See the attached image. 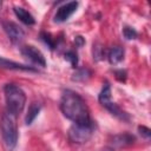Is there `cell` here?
<instances>
[{"label":"cell","mask_w":151,"mask_h":151,"mask_svg":"<svg viewBox=\"0 0 151 151\" xmlns=\"http://www.w3.org/2000/svg\"><path fill=\"white\" fill-rule=\"evenodd\" d=\"M60 110L63 114L74 124L93 123L88 114V109L84 99L74 91H64L60 100Z\"/></svg>","instance_id":"cell-1"},{"label":"cell","mask_w":151,"mask_h":151,"mask_svg":"<svg viewBox=\"0 0 151 151\" xmlns=\"http://www.w3.org/2000/svg\"><path fill=\"white\" fill-rule=\"evenodd\" d=\"M4 92H5L7 112L17 117L24 110L26 104V96L24 91L14 84H6L4 87Z\"/></svg>","instance_id":"cell-2"},{"label":"cell","mask_w":151,"mask_h":151,"mask_svg":"<svg viewBox=\"0 0 151 151\" xmlns=\"http://www.w3.org/2000/svg\"><path fill=\"white\" fill-rule=\"evenodd\" d=\"M0 127H1V133H2V138L6 147L8 150H12L18 142V129H17L15 117L9 114L8 112L4 113L1 116Z\"/></svg>","instance_id":"cell-3"},{"label":"cell","mask_w":151,"mask_h":151,"mask_svg":"<svg viewBox=\"0 0 151 151\" xmlns=\"http://www.w3.org/2000/svg\"><path fill=\"white\" fill-rule=\"evenodd\" d=\"M94 131L93 123L91 124H73L68 130V139L76 144H83L90 140Z\"/></svg>","instance_id":"cell-4"},{"label":"cell","mask_w":151,"mask_h":151,"mask_svg":"<svg viewBox=\"0 0 151 151\" xmlns=\"http://www.w3.org/2000/svg\"><path fill=\"white\" fill-rule=\"evenodd\" d=\"M2 28H4L7 37L9 38V40L13 44H19L25 38V33H24L22 28L20 26H18L17 24L12 22V21H4L2 22Z\"/></svg>","instance_id":"cell-5"},{"label":"cell","mask_w":151,"mask_h":151,"mask_svg":"<svg viewBox=\"0 0 151 151\" xmlns=\"http://www.w3.org/2000/svg\"><path fill=\"white\" fill-rule=\"evenodd\" d=\"M78 5H79L78 1H70V2L61 5L55 12L54 21L55 22H64V21L68 20V18L77 11Z\"/></svg>","instance_id":"cell-6"},{"label":"cell","mask_w":151,"mask_h":151,"mask_svg":"<svg viewBox=\"0 0 151 151\" xmlns=\"http://www.w3.org/2000/svg\"><path fill=\"white\" fill-rule=\"evenodd\" d=\"M21 53H22L24 57H26L32 63H34V64H37V65H39L41 67L46 66V60H45L44 54L38 48H35L34 46H31V45L24 46L21 48Z\"/></svg>","instance_id":"cell-7"},{"label":"cell","mask_w":151,"mask_h":151,"mask_svg":"<svg viewBox=\"0 0 151 151\" xmlns=\"http://www.w3.org/2000/svg\"><path fill=\"white\" fill-rule=\"evenodd\" d=\"M0 67L2 68H9V70H17V71H33L35 72L37 70L32 66H27V65H22L8 59H5L2 57H0Z\"/></svg>","instance_id":"cell-8"},{"label":"cell","mask_w":151,"mask_h":151,"mask_svg":"<svg viewBox=\"0 0 151 151\" xmlns=\"http://www.w3.org/2000/svg\"><path fill=\"white\" fill-rule=\"evenodd\" d=\"M103 106H105V107L111 112V114L114 116V117H117L118 119H120V120H123V122H129V120H130L129 114H127L125 111H123L116 103H112V101L110 100V101L105 103Z\"/></svg>","instance_id":"cell-9"},{"label":"cell","mask_w":151,"mask_h":151,"mask_svg":"<svg viewBox=\"0 0 151 151\" xmlns=\"http://www.w3.org/2000/svg\"><path fill=\"white\" fill-rule=\"evenodd\" d=\"M14 13H15L17 18H18L21 22H24L25 25H28V26L34 25L35 19H34L33 15H32L28 11H26L25 8H22V7H14Z\"/></svg>","instance_id":"cell-10"},{"label":"cell","mask_w":151,"mask_h":151,"mask_svg":"<svg viewBox=\"0 0 151 151\" xmlns=\"http://www.w3.org/2000/svg\"><path fill=\"white\" fill-rule=\"evenodd\" d=\"M107 59L111 65H117L124 59V50L119 46H114L109 51Z\"/></svg>","instance_id":"cell-11"},{"label":"cell","mask_w":151,"mask_h":151,"mask_svg":"<svg viewBox=\"0 0 151 151\" xmlns=\"http://www.w3.org/2000/svg\"><path fill=\"white\" fill-rule=\"evenodd\" d=\"M134 142V137L129 133H123V134H117L112 138V144L116 146H127L131 145Z\"/></svg>","instance_id":"cell-12"},{"label":"cell","mask_w":151,"mask_h":151,"mask_svg":"<svg viewBox=\"0 0 151 151\" xmlns=\"http://www.w3.org/2000/svg\"><path fill=\"white\" fill-rule=\"evenodd\" d=\"M40 110H41V105L39 103H32L29 105V107L27 110V113H26V117H25V122H26L27 125L33 123V120L38 117Z\"/></svg>","instance_id":"cell-13"},{"label":"cell","mask_w":151,"mask_h":151,"mask_svg":"<svg viewBox=\"0 0 151 151\" xmlns=\"http://www.w3.org/2000/svg\"><path fill=\"white\" fill-rule=\"evenodd\" d=\"M90 77H91V72H90L87 68H80V70H77V71L73 73L72 79L76 80V81H85V80H87Z\"/></svg>","instance_id":"cell-14"},{"label":"cell","mask_w":151,"mask_h":151,"mask_svg":"<svg viewBox=\"0 0 151 151\" xmlns=\"http://www.w3.org/2000/svg\"><path fill=\"white\" fill-rule=\"evenodd\" d=\"M110 98H111V87H110V85H109L107 83H105V85H104L103 90H101V91H100V93H99L98 99H99L100 104H101V105H104L105 103L110 101Z\"/></svg>","instance_id":"cell-15"},{"label":"cell","mask_w":151,"mask_h":151,"mask_svg":"<svg viewBox=\"0 0 151 151\" xmlns=\"http://www.w3.org/2000/svg\"><path fill=\"white\" fill-rule=\"evenodd\" d=\"M40 37H41L42 41H44V42H45V44H46L51 50H54V48H55V40H54V38H52V35H51L50 33L41 32Z\"/></svg>","instance_id":"cell-16"},{"label":"cell","mask_w":151,"mask_h":151,"mask_svg":"<svg viewBox=\"0 0 151 151\" xmlns=\"http://www.w3.org/2000/svg\"><path fill=\"white\" fill-rule=\"evenodd\" d=\"M65 59L71 64L72 67H77L78 65V55L74 51H67L65 53Z\"/></svg>","instance_id":"cell-17"},{"label":"cell","mask_w":151,"mask_h":151,"mask_svg":"<svg viewBox=\"0 0 151 151\" xmlns=\"http://www.w3.org/2000/svg\"><path fill=\"white\" fill-rule=\"evenodd\" d=\"M123 34H124V37H125L127 40L136 39L137 35H138L137 31H136L134 28H132V27H129V26H125V27L123 28Z\"/></svg>","instance_id":"cell-18"},{"label":"cell","mask_w":151,"mask_h":151,"mask_svg":"<svg viewBox=\"0 0 151 151\" xmlns=\"http://www.w3.org/2000/svg\"><path fill=\"white\" fill-rule=\"evenodd\" d=\"M138 131H139V133H140L144 138H146V139H149V138L151 137V130H150L149 127H146V126H139V127H138Z\"/></svg>","instance_id":"cell-19"},{"label":"cell","mask_w":151,"mask_h":151,"mask_svg":"<svg viewBox=\"0 0 151 151\" xmlns=\"http://www.w3.org/2000/svg\"><path fill=\"white\" fill-rule=\"evenodd\" d=\"M114 74H116V78H117L118 80H120V81H125V79H126V72H125V71L119 70V71H116Z\"/></svg>","instance_id":"cell-20"},{"label":"cell","mask_w":151,"mask_h":151,"mask_svg":"<svg viewBox=\"0 0 151 151\" xmlns=\"http://www.w3.org/2000/svg\"><path fill=\"white\" fill-rule=\"evenodd\" d=\"M74 42H76V45H77L78 47H81V46L85 44V40H84V38H83V37L78 35V37H76V39H74Z\"/></svg>","instance_id":"cell-21"},{"label":"cell","mask_w":151,"mask_h":151,"mask_svg":"<svg viewBox=\"0 0 151 151\" xmlns=\"http://www.w3.org/2000/svg\"><path fill=\"white\" fill-rule=\"evenodd\" d=\"M0 8H1V1H0Z\"/></svg>","instance_id":"cell-22"}]
</instances>
